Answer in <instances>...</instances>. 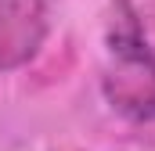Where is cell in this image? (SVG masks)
Wrapping results in <instances>:
<instances>
[{
  "instance_id": "6da1fadb",
  "label": "cell",
  "mask_w": 155,
  "mask_h": 151,
  "mask_svg": "<svg viewBox=\"0 0 155 151\" xmlns=\"http://www.w3.org/2000/svg\"><path fill=\"white\" fill-rule=\"evenodd\" d=\"M47 33L43 0H0V69L33 58Z\"/></svg>"
}]
</instances>
